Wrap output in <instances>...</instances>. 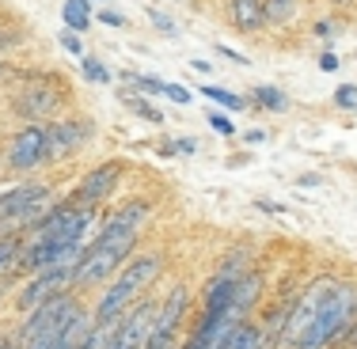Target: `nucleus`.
<instances>
[{
	"label": "nucleus",
	"mask_w": 357,
	"mask_h": 349,
	"mask_svg": "<svg viewBox=\"0 0 357 349\" xmlns=\"http://www.w3.org/2000/svg\"><path fill=\"white\" fill-rule=\"evenodd\" d=\"M354 319H357V288L335 277V285L327 288V296H323L316 319H312L308 330L296 338L293 349H327L335 338L346 334V327H350Z\"/></svg>",
	"instance_id": "f257e3e1"
},
{
	"label": "nucleus",
	"mask_w": 357,
	"mask_h": 349,
	"mask_svg": "<svg viewBox=\"0 0 357 349\" xmlns=\"http://www.w3.org/2000/svg\"><path fill=\"white\" fill-rule=\"evenodd\" d=\"M61 46L69 49V54H80V38H76V31H69V27L61 31Z\"/></svg>",
	"instance_id": "b1692460"
},
{
	"label": "nucleus",
	"mask_w": 357,
	"mask_h": 349,
	"mask_svg": "<svg viewBox=\"0 0 357 349\" xmlns=\"http://www.w3.org/2000/svg\"><path fill=\"white\" fill-rule=\"evenodd\" d=\"M342 346H346V349H357V319L350 323V327H346V334H342Z\"/></svg>",
	"instance_id": "393cba45"
},
{
	"label": "nucleus",
	"mask_w": 357,
	"mask_h": 349,
	"mask_svg": "<svg viewBox=\"0 0 357 349\" xmlns=\"http://www.w3.org/2000/svg\"><path fill=\"white\" fill-rule=\"evenodd\" d=\"M76 311H80V304H76L73 288L69 293H57L54 300H46L38 311H31L27 319H23L15 342H20V349H57L65 323H69Z\"/></svg>",
	"instance_id": "7ed1b4c3"
},
{
	"label": "nucleus",
	"mask_w": 357,
	"mask_h": 349,
	"mask_svg": "<svg viewBox=\"0 0 357 349\" xmlns=\"http://www.w3.org/2000/svg\"><path fill=\"white\" fill-rule=\"evenodd\" d=\"M96 4H103V0H96Z\"/></svg>",
	"instance_id": "473e14b6"
},
{
	"label": "nucleus",
	"mask_w": 357,
	"mask_h": 349,
	"mask_svg": "<svg viewBox=\"0 0 357 349\" xmlns=\"http://www.w3.org/2000/svg\"><path fill=\"white\" fill-rule=\"evenodd\" d=\"M118 178H122V164H99L96 171H88L80 178L73 201L76 205H96V201H103L107 194L118 186Z\"/></svg>",
	"instance_id": "0eeeda50"
},
{
	"label": "nucleus",
	"mask_w": 357,
	"mask_h": 349,
	"mask_svg": "<svg viewBox=\"0 0 357 349\" xmlns=\"http://www.w3.org/2000/svg\"><path fill=\"white\" fill-rule=\"evenodd\" d=\"M99 20H103V23H107V27H122V23H126V20H122V15H118V12H110V8H107V12H103V15H99Z\"/></svg>",
	"instance_id": "cd10ccee"
},
{
	"label": "nucleus",
	"mask_w": 357,
	"mask_h": 349,
	"mask_svg": "<svg viewBox=\"0 0 357 349\" xmlns=\"http://www.w3.org/2000/svg\"><path fill=\"white\" fill-rule=\"evenodd\" d=\"M228 349H262V327H259V323H251V319H243L240 327L232 330Z\"/></svg>",
	"instance_id": "ddd939ff"
},
{
	"label": "nucleus",
	"mask_w": 357,
	"mask_h": 349,
	"mask_svg": "<svg viewBox=\"0 0 357 349\" xmlns=\"http://www.w3.org/2000/svg\"><path fill=\"white\" fill-rule=\"evenodd\" d=\"M202 95H209V103H217L225 110H243V99L232 95V91H225V88H217V84H202Z\"/></svg>",
	"instance_id": "2eb2a0df"
},
{
	"label": "nucleus",
	"mask_w": 357,
	"mask_h": 349,
	"mask_svg": "<svg viewBox=\"0 0 357 349\" xmlns=\"http://www.w3.org/2000/svg\"><path fill=\"white\" fill-rule=\"evenodd\" d=\"M255 99H259V107H262V110H285V107H289L285 91H282V88H270V84L255 88Z\"/></svg>",
	"instance_id": "dca6fc26"
},
{
	"label": "nucleus",
	"mask_w": 357,
	"mask_h": 349,
	"mask_svg": "<svg viewBox=\"0 0 357 349\" xmlns=\"http://www.w3.org/2000/svg\"><path fill=\"white\" fill-rule=\"evenodd\" d=\"M133 247H137V232H99V240L88 247L80 266L73 270V288L103 285L107 277H114L118 266L130 262Z\"/></svg>",
	"instance_id": "f03ea898"
},
{
	"label": "nucleus",
	"mask_w": 357,
	"mask_h": 349,
	"mask_svg": "<svg viewBox=\"0 0 357 349\" xmlns=\"http://www.w3.org/2000/svg\"><path fill=\"white\" fill-rule=\"evenodd\" d=\"M149 20H152V23H156V27H160V31H164V35H175V23H172V20H167V15H164V12H156V8H149Z\"/></svg>",
	"instance_id": "5701e85b"
},
{
	"label": "nucleus",
	"mask_w": 357,
	"mask_h": 349,
	"mask_svg": "<svg viewBox=\"0 0 357 349\" xmlns=\"http://www.w3.org/2000/svg\"><path fill=\"white\" fill-rule=\"evenodd\" d=\"M80 69H84V76H88V80H96V84H107V80H110V72L96 61V57H84Z\"/></svg>",
	"instance_id": "6ab92c4d"
},
{
	"label": "nucleus",
	"mask_w": 357,
	"mask_h": 349,
	"mask_svg": "<svg viewBox=\"0 0 357 349\" xmlns=\"http://www.w3.org/2000/svg\"><path fill=\"white\" fill-rule=\"evenodd\" d=\"M259 296H262V277L255 274V270H248V274L236 277V285H232V308H236L240 319H248V311L259 304Z\"/></svg>",
	"instance_id": "1a4fd4ad"
},
{
	"label": "nucleus",
	"mask_w": 357,
	"mask_h": 349,
	"mask_svg": "<svg viewBox=\"0 0 357 349\" xmlns=\"http://www.w3.org/2000/svg\"><path fill=\"white\" fill-rule=\"evenodd\" d=\"M296 186H319V175H301V178H296Z\"/></svg>",
	"instance_id": "c756f323"
},
{
	"label": "nucleus",
	"mask_w": 357,
	"mask_h": 349,
	"mask_svg": "<svg viewBox=\"0 0 357 349\" xmlns=\"http://www.w3.org/2000/svg\"><path fill=\"white\" fill-rule=\"evenodd\" d=\"M88 137H91V122H84V118L46 125V160H54V164L57 160H69Z\"/></svg>",
	"instance_id": "423d86ee"
},
{
	"label": "nucleus",
	"mask_w": 357,
	"mask_h": 349,
	"mask_svg": "<svg viewBox=\"0 0 357 349\" xmlns=\"http://www.w3.org/2000/svg\"><path fill=\"white\" fill-rule=\"evenodd\" d=\"M61 80H54V76H35V80H27V88L20 91V95L12 99L15 114L27 118V122H38V118H50L57 107H61Z\"/></svg>",
	"instance_id": "20e7f679"
},
{
	"label": "nucleus",
	"mask_w": 357,
	"mask_h": 349,
	"mask_svg": "<svg viewBox=\"0 0 357 349\" xmlns=\"http://www.w3.org/2000/svg\"><path fill=\"white\" fill-rule=\"evenodd\" d=\"M198 148V144H194L190 137H183V141H175V152H194Z\"/></svg>",
	"instance_id": "c85d7f7f"
},
{
	"label": "nucleus",
	"mask_w": 357,
	"mask_h": 349,
	"mask_svg": "<svg viewBox=\"0 0 357 349\" xmlns=\"http://www.w3.org/2000/svg\"><path fill=\"white\" fill-rule=\"evenodd\" d=\"M228 20L240 31H262L266 15H262V0H228Z\"/></svg>",
	"instance_id": "9b49d317"
},
{
	"label": "nucleus",
	"mask_w": 357,
	"mask_h": 349,
	"mask_svg": "<svg viewBox=\"0 0 357 349\" xmlns=\"http://www.w3.org/2000/svg\"><path fill=\"white\" fill-rule=\"evenodd\" d=\"M46 160V125L27 122L12 141H8V167L12 171H31Z\"/></svg>",
	"instance_id": "39448f33"
},
{
	"label": "nucleus",
	"mask_w": 357,
	"mask_h": 349,
	"mask_svg": "<svg viewBox=\"0 0 357 349\" xmlns=\"http://www.w3.org/2000/svg\"><path fill=\"white\" fill-rule=\"evenodd\" d=\"M0 76H4V69H0Z\"/></svg>",
	"instance_id": "72a5a7b5"
},
{
	"label": "nucleus",
	"mask_w": 357,
	"mask_h": 349,
	"mask_svg": "<svg viewBox=\"0 0 357 349\" xmlns=\"http://www.w3.org/2000/svg\"><path fill=\"white\" fill-rule=\"evenodd\" d=\"M156 274H160V254H141V258H133L130 266H126L114 281H118V285H126L133 296H137L141 288L149 285V281L156 277Z\"/></svg>",
	"instance_id": "6e6552de"
},
{
	"label": "nucleus",
	"mask_w": 357,
	"mask_h": 349,
	"mask_svg": "<svg viewBox=\"0 0 357 349\" xmlns=\"http://www.w3.org/2000/svg\"><path fill=\"white\" fill-rule=\"evenodd\" d=\"M335 107H342V110H357V88H354V84H342V88L335 91Z\"/></svg>",
	"instance_id": "aec40b11"
},
{
	"label": "nucleus",
	"mask_w": 357,
	"mask_h": 349,
	"mask_svg": "<svg viewBox=\"0 0 357 349\" xmlns=\"http://www.w3.org/2000/svg\"><path fill=\"white\" fill-rule=\"evenodd\" d=\"M296 4L301 0H262V15H266V23H285L293 20Z\"/></svg>",
	"instance_id": "4468645a"
},
{
	"label": "nucleus",
	"mask_w": 357,
	"mask_h": 349,
	"mask_svg": "<svg viewBox=\"0 0 357 349\" xmlns=\"http://www.w3.org/2000/svg\"><path fill=\"white\" fill-rule=\"evenodd\" d=\"M190 69L194 72H213V65H209V61H190Z\"/></svg>",
	"instance_id": "2f4dec72"
},
{
	"label": "nucleus",
	"mask_w": 357,
	"mask_h": 349,
	"mask_svg": "<svg viewBox=\"0 0 357 349\" xmlns=\"http://www.w3.org/2000/svg\"><path fill=\"white\" fill-rule=\"evenodd\" d=\"M319 69H323V72H335V69H338V57H335V54H323V57H319Z\"/></svg>",
	"instance_id": "bb28decb"
},
{
	"label": "nucleus",
	"mask_w": 357,
	"mask_h": 349,
	"mask_svg": "<svg viewBox=\"0 0 357 349\" xmlns=\"http://www.w3.org/2000/svg\"><path fill=\"white\" fill-rule=\"evenodd\" d=\"M255 205H259L262 212H285V205H282V201H266V198H259Z\"/></svg>",
	"instance_id": "a878e982"
},
{
	"label": "nucleus",
	"mask_w": 357,
	"mask_h": 349,
	"mask_svg": "<svg viewBox=\"0 0 357 349\" xmlns=\"http://www.w3.org/2000/svg\"><path fill=\"white\" fill-rule=\"evenodd\" d=\"M209 125H213L220 137H232V133H236V125L228 122V114H220V110H209Z\"/></svg>",
	"instance_id": "412c9836"
},
{
	"label": "nucleus",
	"mask_w": 357,
	"mask_h": 349,
	"mask_svg": "<svg viewBox=\"0 0 357 349\" xmlns=\"http://www.w3.org/2000/svg\"><path fill=\"white\" fill-rule=\"evenodd\" d=\"M0 349H20V342L12 334H0Z\"/></svg>",
	"instance_id": "7c9ffc66"
},
{
	"label": "nucleus",
	"mask_w": 357,
	"mask_h": 349,
	"mask_svg": "<svg viewBox=\"0 0 357 349\" xmlns=\"http://www.w3.org/2000/svg\"><path fill=\"white\" fill-rule=\"evenodd\" d=\"M126 103H130L133 110H137V114L144 118V122H152V125H164V114H160V110L152 107V103H141V99H133V95H126Z\"/></svg>",
	"instance_id": "a211bd4d"
},
{
	"label": "nucleus",
	"mask_w": 357,
	"mask_h": 349,
	"mask_svg": "<svg viewBox=\"0 0 357 349\" xmlns=\"http://www.w3.org/2000/svg\"><path fill=\"white\" fill-rule=\"evenodd\" d=\"M20 251H23V240H20V235H0V270L12 266Z\"/></svg>",
	"instance_id": "f3484780"
},
{
	"label": "nucleus",
	"mask_w": 357,
	"mask_h": 349,
	"mask_svg": "<svg viewBox=\"0 0 357 349\" xmlns=\"http://www.w3.org/2000/svg\"><path fill=\"white\" fill-rule=\"evenodd\" d=\"M61 15H65V27H69V31H88L91 20H96L88 0H65V4H61Z\"/></svg>",
	"instance_id": "f8f14e48"
},
{
	"label": "nucleus",
	"mask_w": 357,
	"mask_h": 349,
	"mask_svg": "<svg viewBox=\"0 0 357 349\" xmlns=\"http://www.w3.org/2000/svg\"><path fill=\"white\" fill-rule=\"evenodd\" d=\"M149 217H152V205H149V201H126V205L103 224V232H137V228H141Z\"/></svg>",
	"instance_id": "9d476101"
},
{
	"label": "nucleus",
	"mask_w": 357,
	"mask_h": 349,
	"mask_svg": "<svg viewBox=\"0 0 357 349\" xmlns=\"http://www.w3.org/2000/svg\"><path fill=\"white\" fill-rule=\"evenodd\" d=\"M164 95L172 99V103H178V107H186V103H190V91H186L183 84H164Z\"/></svg>",
	"instance_id": "4be33fe9"
}]
</instances>
